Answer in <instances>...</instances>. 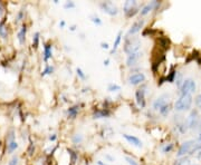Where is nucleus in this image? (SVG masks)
<instances>
[{"label":"nucleus","mask_w":201,"mask_h":165,"mask_svg":"<svg viewBox=\"0 0 201 165\" xmlns=\"http://www.w3.org/2000/svg\"><path fill=\"white\" fill-rule=\"evenodd\" d=\"M201 145L200 144H198L196 140H187V142H184L183 144L180 146V149L178 151V156L179 157H182L184 156L185 154H193V153H196L197 152V149L200 147Z\"/></svg>","instance_id":"f257e3e1"},{"label":"nucleus","mask_w":201,"mask_h":165,"mask_svg":"<svg viewBox=\"0 0 201 165\" xmlns=\"http://www.w3.org/2000/svg\"><path fill=\"white\" fill-rule=\"evenodd\" d=\"M192 105V97L191 95H181L179 99H176L174 108L178 112H182V110H188L190 109Z\"/></svg>","instance_id":"f03ea898"},{"label":"nucleus","mask_w":201,"mask_h":165,"mask_svg":"<svg viewBox=\"0 0 201 165\" xmlns=\"http://www.w3.org/2000/svg\"><path fill=\"white\" fill-rule=\"evenodd\" d=\"M141 48V40L139 38H126L125 45H124V51L127 55H131L134 52H137Z\"/></svg>","instance_id":"7ed1b4c3"},{"label":"nucleus","mask_w":201,"mask_h":165,"mask_svg":"<svg viewBox=\"0 0 201 165\" xmlns=\"http://www.w3.org/2000/svg\"><path fill=\"white\" fill-rule=\"evenodd\" d=\"M196 88H197L196 82L191 78H188V79H184L180 91H181V95H191L196 91Z\"/></svg>","instance_id":"20e7f679"},{"label":"nucleus","mask_w":201,"mask_h":165,"mask_svg":"<svg viewBox=\"0 0 201 165\" xmlns=\"http://www.w3.org/2000/svg\"><path fill=\"white\" fill-rule=\"evenodd\" d=\"M199 115H198V112L197 110H192L191 113H190V115L188 117V119H187V125H188V127L189 128H191V130H196L198 126H199Z\"/></svg>","instance_id":"39448f33"},{"label":"nucleus","mask_w":201,"mask_h":165,"mask_svg":"<svg viewBox=\"0 0 201 165\" xmlns=\"http://www.w3.org/2000/svg\"><path fill=\"white\" fill-rule=\"evenodd\" d=\"M100 8L103 9V11L105 12V14H107L109 16H115L117 12H118V10L117 8L112 3V2H109V1H105V2H100Z\"/></svg>","instance_id":"423d86ee"},{"label":"nucleus","mask_w":201,"mask_h":165,"mask_svg":"<svg viewBox=\"0 0 201 165\" xmlns=\"http://www.w3.org/2000/svg\"><path fill=\"white\" fill-rule=\"evenodd\" d=\"M169 102V95L168 94H163V95H161L160 97L154 100V103H153V108L155 109V110H160L161 108L163 107V106H165Z\"/></svg>","instance_id":"0eeeda50"},{"label":"nucleus","mask_w":201,"mask_h":165,"mask_svg":"<svg viewBox=\"0 0 201 165\" xmlns=\"http://www.w3.org/2000/svg\"><path fill=\"white\" fill-rule=\"evenodd\" d=\"M145 80V75L143 73H136L129 77V82L131 85H139Z\"/></svg>","instance_id":"6e6552de"},{"label":"nucleus","mask_w":201,"mask_h":165,"mask_svg":"<svg viewBox=\"0 0 201 165\" xmlns=\"http://www.w3.org/2000/svg\"><path fill=\"white\" fill-rule=\"evenodd\" d=\"M135 97H136V103L140 107H144L145 106V89L144 88H140L135 93Z\"/></svg>","instance_id":"1a4fd4ad"},{"label":"nucleus","mask_w":201,"mask_h":165,"mask_svg":"<svg viewBox=\"0 0 201 165\" xmlns=\"http://www.w3.org/2000/svg\"><path fill=\"white\" fill-rule=\"evenodd\" d=\"M160 6V2L159 1H151L150 3H148L146 6H144L141 10V16H145V15H148L150 11H152L154 8H158Z\"/></svg>","instance_id":"9d476101"},{"label":"nucleus","mask_w":201,"mask_h":165,"mask_svg":"<svg viewBox=\"0 0 201 165\" xmlns=\"http://www.w3.org/2000/svg\"><path fill=\"white\" fill-rule=\"evenodd\" d=\"M142 52L137 51V52H134V54H131L127 56V59H126V65L127 66H132V65H135V63L142 57Z\"/></svg>","instance_id":"9b49d317"},{"label":"nucleus","mask_w":201,"mask_h":165,"mask_svg":"<svg viewBox=\"0 0 201 165\" xmlns=\"http://www.w3.org/2000/svg\"><path fill=\"white\" fill-rule=\"evenodd\" d=\"M123 137L125 138L130 144H132L136 147H142V142L139 140L136 136H133V135H129V134H124Z\"/></svg>","instance_id":"f8f14e48"},{"label":"nucleus","mask_w":201,"mask_h":165,"mask_svg":"<svg viewBox=\"0 0 201 165\" xmlns=\"http://www.w3.org/2000/svg\"><path fill=\"white\" fill-rule=\"evenodd\" d=\"M143 25H144V20H139V21L134 22L133 25H132V27L130 28V30L127 33V36H131V35H134V33H136L137 31H140L141 28L143 27Z\"/></svg>","instance_id":"ddd939ff"},{"label":"nucleus","mask_w":201,"mask_h":165,"mask_svg":"<svg viewBox=\"0 0 201 165\" xmlns=\"http://www.w3.org/2000/svg\"><path fill=\"white\" fill-rule=\"evenodd\" d=\"M134 8H136V2L135 1H131V0L125 1V3H124V12H125V15L127 12H130L131 10H133Z\"/></svg>","instance_id":"4468645a"},{"label":"nucleus","mask_w":201,"mask_h":165,"mask_svg":"<svg viewBox=\"0 0 201 165\" xmlns=\"http://www.w3.org/2000/svg\"><path fill=\"white\" fill-rule=\"evenodd\" d=\"M109 112L107 109H100V110H96L94 113V118H103V117H109Z\"/></svg>","instance_id":"2eb2a0df"},{"label":"nucleus","mask_w":201,"mask_h":165,"mask_svg":"<svg viewBox=\"0 0 201 165\" xmlns=\"http://www.w3.org/2000/svg\"><path fill=\"white\" fill-rule=\"evenodd\" d=\"M121 38H122V31H118L116 38H115V41H114V46H113V48L111 50V55H113V54L116 51L117 47H118V45H120V42H121Z\"/></svg>","instance_id":"dca6fc26"},{"label":"nucleus","mask_w":201,"mask_h":165,"mask_svg":"<svg viewBox=\"0 0 201 165\" xmlns=\"http://www.w3.org/2000/svg\"><path fill=\"white\" fill-rule=\"evenodd\" d=\"M174 82H176V86L181 88V86H182V84H183V82H184V80H183V75H182V73H180V72H176V78H174Z\"/></svg>","instance_id":"f3484780"},{"label":"nucleus","mask_w":201,"mask_h":165,"mask_svg":"<svg viewBox=\"0 0 201 165\" xmlns=\"http://www.w3.org/2000/svg\"><path fill=\"white\" fill-rule=\"evenodd\" d=\"M159 44L160 46L163 48V49H168L169 46H170V40L168 39L167 37H160L159 38Z\"/></svg>","instance_id":"a211bd4d"},{"label":"nucleus","mask_w":201,"mask_h":165,"mask_svg":"<svg viewBox=\"0 0 201 165\" xmlns=\"http://www.w3.org/2000/svg\"><path fill=\"white\" fill-rule=\"evenodd\" d=\"M51 57V46L50 45H45V52H44V60L47 61Z\"/></svg>","instance_id":"6ab92c4d"},{"label":"nucleus","mask_w":201,"mask_h":165,"mask_svg":"<svg viewBox=\"0 0 201 165\" xmlns=\"http://www.w3.org/2000/svg\"><path fill=\"white\" fill-rule=\"evenodd\" d=\"M26 30H27V28H26V26H23L21 27V29H20V31L18 33V39L19 41L23 44L24 40H25V35H26Z\"/></svg>","instance_id":"aec40b11"},{"label":"nucleus","mask_w":201,"mask_h":165,"mask_svg":"<svg viewBox=\"0 0 201 165\" xmlns=\"http://www.w3.org/2000/svg\"><path fill=\"white\" fill-rule=\"evenodd\" d=\"M78 109H79L78 106H73V107L69 108V109H68V115H69V117L74 118V117L77 115V113H78Z\"/></svg>","instance_id":"412c9836"},{"label":"nucleus","mask_w":201,"mask_h":165,"mask_svg":"<svg viewBox=\"0 0 201 165\" xmlns=\"http://www.w3.org/2000/svg\"><path fill=\"white\" fill-rule=\"evenodd\" d=\"M67 152L69 153V155H70V157H72V164L74 165L77 162V158H78V156H77V154H76V152H74L73 149H67Z\"/></svg>","instance_id":"4be33fe9"},{"label":"nucleus","mask_w":201,"mask_h":165,"mask_svg":"<svg viewBox=\"0 0 201 165\" xmlns=\"http://www.w3.org/2000/svg\"><path fill=\"white\" fill-rule=\"evenodd\" d=\"M176 128H178V131L180 133H185L187 132V130H188V125H185L184 123H179L176 124Z\"/></svg>","instance_id":"5701e85b"},{"label":"nucleus","mask_w":201,"mask_h":165,"mask_svg":"<svg viewBox=\"0 0 201 165\" xmlns=\"http://www.w3.org/2000/svg\"><path fill=\"white\" fill-rule=\"evenodd\" d=\"M170 109H171V106L169 104H167L165 106H163V107L160 109V113H161V115L168 116V114L170 113Z\"/></svg>","instance_id":"b1692460"},{"label":"nucleus","mask_w":201,"mask_h":165,"mask_svg":"<svg viewBox=\"0 0 201 165\" xmlns=\"http://www.w3.org/2000/svg\"><path fill=\"white\" fill-rule=\"evenodd\" d=\"M176 165H191V163H190V160H189V158L183 157V158H181V160L176 161Z\"/></svg>","instance_id":"393cba45"},{"label":"nucleus","mask_w":201,"mask_h":165,"mask_svg":"<svg viewBox=\"0 0 201 165\" xmlns=\"http://www.w3.org/2000/svg\"><path fill=\"white\" fill-rule=\"evenodd\" d=\"M18 147V144H17L15 140H11L8 143V151L9 152H14L15 149Z\"/></svg>","instance_id":"a878e982"},{"label":"nucleus","mask_w":201,"mask_h":165,"mask_svg":"<svg viewBox=\"0 0 201 165\" xmlns=\"http://www.w3.org/2000/svg\"><path fill=\"white\" fill-rule=\"evenodd\" d=\"M107 89H109V91H121V87H120L118 85H116V84H109Z\"/></svg>","instance_id":"bb28decb"},{"label":"nucleus","mask_w":201,"mask_h":165,"mask_svg":"<svg viewBox=\"0 0 201 165\" xmlns=\"http://www.w3.org/2000/svg\"><path fill=\"white\" fill-rule=\"evenodd\" d=\"M82 140H83V136H82L81 134H75V135H74V137H73V142H74L75 144L81 143Z\"/></svg>","instance_id":"cd10ccee"},{"label":"nucleus","mask_w":201,"mask_h":165,"mask_svg":"<svg viewBox=\"0 0 201 165\" xmlns=\"http://www.w3.org/2000/svg\"><path fill=\"white\" fill-rule=\"evenodd\" d=\"M172 149H173V144H171V143H169V144H167L163 149H162V151H163V153H169V152H171L172 151Z\"/></svg>","instance_id":"c85d7f7f"},{"label":"nucleus","mask_w":201,"mask_h":165,"mask_svg":"<svg viewBox=\"0 0 201 165\" xmlns=\"http://www.w3.org/2000/svg\"><path fill=\"white\" fill-rule=\"evenodd\" d=\"M125 161H126V162H127V163H129L130 165H140L139 163H137V162H136V161H135V160H134V158H132V157L126 156V157H125Z\"/></svg>","instance_id":"c756f323"},{"label":"nucleus","mask_w":201,"mask_h":165,"mask_svg":"<svg viewBox=\"0 0 201 165\" xmlns=\"http://www.w3.org/2000/svg\"><path fill=\"white\" fill-rule=\"evenodd\" d=\"M64 8H65V9L75 8V2H73V1H67L66 3L64 5Z\"/></svg>","instance_id":"7c9ffc66"},{"label":"nucleus","mask_w":201,"mask_h":165,"mask_svg":"<svg viewBox=\"0 0 201 165\" xmlns=\"http://www.w3.org/2000/svg\"><path fill=\"white\" fill-rule=\"evenodd\" d=\"M54 72V67L53 66H47L46 67V69L42 72V75H48V74H51Z\"/></svg>","instance_id":"2f4dec72"},{"label":"nucleus","mask_w":201,"mask_h":165,"mask_svg":"<svg viewBox=\"0 0 201 165\" xmlns=\"http://www.w3.org/2000/svg\"><path fill=\"white\" fill-rule=\"evenodd\" d=\"M91 20H92L94 24H96V25H102V20H100L98 17H95V16L91 17Z\"/></svg>","instance_id":"473e14b6"},{"label":"nucleus","mask_w":201,"mask_h":165,"mask_svg":"<svg viewBox=\"0 0 201 165\" xmlns=\"http://www.w3.org/2000/svg\"><path fill=\"white\" fill-rule=\"evenodd\" d=\"M38 41H39V33H36L35 37H34V46L35 47H38Z\"/></svg>","instance_id":"72a5a7b5"},{"label":"nucleus","mask_w":201,"mask_h":165,"mask_svg":"<svg viewBox=\"0 0 201 165\" xmlns=\"http://www.w3.org/2000/svg\"><path fill=\"white\" fill-rule=\"evenodd\" d=\"M194 103H196V105H197L198 107H201V94H199V95L196 97Z\"/></svg>","instance_id":"f704fd0d"},{"label":"nucleus","mask_w":201,"mask_h":165,"mask_svg":"<svg viewBox=\"0 0 201 165\" xmlns=\"http://www.w3.org/2000/svg\"><path fill=\"white\" fill-rule=\"evenodd\" d=\"M76 73H77V75H78V76H79L82 79H85V78H86V76L84 75L83 70H82L81 68H77V69H76Z\"/></svg>","instance_id":"c9c22d12"},{"label":"nucleus","mask_w":201,"mask_h":165,"mask_svg":"<svg viewBox=\"0 0 201 165\" xmlns=\"http://www.w3.org/2000/svg\"><path fill=\"white\" fill-rule=\"evenodd\" d=\"M137 11H139V10H137V8H134L133 10H131L130 12H127V14H126V16H127V17H133L135 14H137Z\"/></svg>","instance_id":"e433bc0d"},{"label":"nucleus","mask_w":201,"mask_h":165,"mask_svg":"<svg viewBox=\"0 0 201 165\" xmlns=\"http://www.w3.org/2000/svg\"><path fill=\"white\" fill-rule=\"evenodd\" d=\"M8 165H18V157H17V156L12 157V160L9 162Z\"/></svg>","instance_id":"4c0bfd02"},{"label":"nucleus","mask_w":201,"mask_h":165,"mask_svg":"<svg viewBox=\"0 0 201 165\" xmlns=\"http://www.w3.org/2000/svg\"><path fill=\"white\" fill-rule=\"evenodd\" d=\"M23 15H24V12H23V10H20V11H19V14H18V16H17V21L21 20V18H23Z\"/></svg>","instance_id":"58836bf2"},{"label":"nucleus","mask_w":201,"mask_h":165,"mask_svg":"<svg viewBox=\"0 0 201 165\" xmlns=\"http://www.w3.org/2000/svg\"><path fill=\"white\" fill-rule=\"evenodd\" d=\"M196 156L198 157V158H201V146L197 149V152H196Z\"/></svg>","instance_id":"ea45409f"},{"label":"nucleus","mask_w":201,"mask_h":165,"mask_svg":"<svg viewBox=\"0 0 201 165\" xmlns=\"http://www.w3.org/2000/svg\"><path fill=\"white\" fill-rule=\"evenodd\" d=\"M100 46H102L103 49H109V44H106V42H102Z\"/></svg>","instance_id":"a19ab883"},{"label":"nucleus","mask_w":201,"mask_h":165,"mask_svg":"<svg viewBox=\"0 0 201 165\" xmlns=\"http://www.w3.org/2000/svg\"><path fill=\"white\" fill-rule=\"evenodd\" d=\"M49 140H56V135H53V136H50Z\"/></svg>","instance_id":"79ce46f5"},{"label":"nucleus","mask_w":201,"mask_h":165,"mask_svg":"<svg viewBox=\"0 0 201 165\" xmlns=\"http://www.w3.org/2000/svg\"><path fill=\"white\" fill-rule=\"evenodd\" d=\"M59 26H60V27L63 28V27L65 26V21H64V20H63V21H60V24H59Z\"/></svg>","instance_id":"37998d69"},{"label":"nucleus","mask_w":201,"mask_h":165,"mask_svg":"<svg viewBox=\"0 0 201 165\" xmlns=\"http://www.w3.org/2000/svg\"><path fill=\"white\" fill-rule=\"evenodd\" d=\"M109 59H106V60H104V65H105V66H107V65H109Z\"/></svg>","instance_id":"c03bdc74"},{"label":"nucleus","mask_w":201,"mask_h":165,"mask_svg":"<svg viewBox=\"0 0 201 165\" xmlns=\"http://www.w3.org/2000/svg\"><path fill=\"white\" fill-rule=\"evenodd\" d=\"M75 29H76V27H75V26H72V27H70V30H72V31H74Z\"/></svg>","instance_id":"a18cd8bd"},{"label":"nucleus","mask_w":201,"mask_h":165,"mask_svg":"<svg viewBox=\"0 0 201 165\" xmlns=\"http://www.w3.org/2000/svg\"><path fill=\"white\" fill-rule=\"evenodd\" d=\"M106 158H109V161H113V158H112V157L109 156V155H106Z\"/></svg>","instance_id":"49530a36"},{"label":"nucleus","mask_w":201,"mask_h":165,"mask_svg":"<svg viewBox=\"0 0 201 165\" xmlns=\"http://www.w3.org/2000/svg\"><path fill=\"white\" fill-rule=\"evenodd\" d=\"M97 164H98V165H106V164H104V163H102L100 161H98V162H97Z\"/></svg>","instance_id":"de8ad7c7"},{"label":"nucleus","mask_w":201,"mask_h":165,"mask_svg":"<svg viewBox=\"0 0 201 165\" xmlns=\"http://www.w3.org/2000/svg\"><path fill=\"white\" fill-rule=\"evenodd\" d=\"M198 140H200L201 142V133L199 134V136H198Z\"/></svg>","instance_id":"09e8293b"},{"label":"nucleus","mask_w":201,"mask_h":165,"mask_svg":"<svg viewBox=\"0 0 201 165\" xmlns=\"http://www.w3.org/2000/svg\"><path fill=\"white\" fill-rule=\"evenodd\" d=\"M199 126H200V128H201V121H200V124H199Z\"/></svg>","instance_id":"8fccbe9b"}]
</instances>
